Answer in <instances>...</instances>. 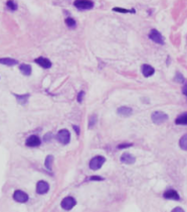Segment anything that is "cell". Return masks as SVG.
Listing matches in <instances>:
<instances>
[{
  "label": "cell",
  "mask_w": 187,
  "mask_h": 212,
  "mask_svg": "<svg viewBox=\"0 0 187 212\" xmlns=\"http://www.w3.org/2000/svg\"><path fill=\"white\" fill-rule=\"evenodd\" d=\"M105 162H106V159H105L104 157H102V156L95 157L90 162V165H89L90 166V169H91V170L97 171V170H99L100 168L103 167Z\"/></svg>",
  "instance_id": "1"
},
{
  "label": "cell",
  "mask_w": 187,
  "mask_h": 212,
  "mask_svg": "<svg viewBox=\"0 0 187 212\" xmlns=\"http://www.w3.org/2000/svg\"><path fill=\"white\" fill-rule=\"evenodd\" d=\"M57 142H60L61 144H68L70 142V133L68 129H61L56 134Z\"/></svg>",
  "instance_id": "2"
},
{
  "label": "cell",
  "mask_w": 187,
  "mask_h": 212,
  "mask_svg": "<svg viewBox=\"0 0 187 212\" xmlns=\"http://www.w3.org/2000/svg\"><path fill=\"white\" fill-rule=\"evenodd\" d=\"M74 5L81 10H89L94 7V2L92 0H75Z\"/></svg>",
  "instance_id": "3"
},
{
  "label": "cell",
  "mask_w": 187,
  "mask_h": 212,
  "mask_svg": "<svg viewBox=\"0 0 187 212\" xmlns=\"http://www.w3.org/2000/svg\"><path fill=\"white\" fill-rule=\"evenodd\" d=\"M151 118H152V121L155 124H161L168 119V115L162 111H155L152 113Z\"/></svg>",
  "instance_id": "4"
},
{
  "label": "cell",
  "mask_w": 187,
  "mask_h": 212,
  "mask_svg": "<svg viewBox=\"0 0 187 212\" xmlns=\"http://www.w3.org/2000/svg\"><path fill=\"white\" fill-rule=\"evenodd\" d=\"M149 38L154 42H156V44H159V45L164 44V38H163L162 35L157 30H151L150 31Z\"/></svg>",
  "instance_id": "5"
},
{
  "label": "cell",
  "mask_w": 187,
  "mask_h": 212,
  "mask_svg": "<svg viewBox=\"0 0 187 212\" xmlns=\"http://www.w3.org/2000/svg\"><path fill=\"white\" fill-rule=\"evenodd\" d=\"M75 204H76V201L74 197H65V198L61 201V207L66 211L73 209L75 206Z\"/></svg>",
  "instance_id": "6"
},
{
  "label": "cell",
  "mask_w": 187,
  "mask_h": 212,
  "mask_svg": "<svg viewBox=\"0 0 187 212\" xmlns=\"http://www.w3.org/2000/svg\"><path fill=\"white\" fill-rule=\"evenodd\" d=\"M13 199L19 203H25L28 201V195L21 190H16L13 194Z\"/></svg>",
  "instance_id": "7"
},
{
  "label": "cell",
  "mask_w": 187,
  "mask_h": 212,
  "mask_svg": "<svg viewBox=\"0 0 187 212\" xmlns=\"http://www.w3.org/2000/svg\"><path fill=\"white\" fill-rule=\"evenodd\" d=\"M49 183L45 182V181H39L36 184L37 194L44 195V194L46 193V192H49Z\"/></svg>",
  "instance_id": "8"
},
{
  "label": "cell",
  "mask_w": 187,
  "mask_h": 212,
  "mask_svg": "<svg viewBox=\"0 0 187 212\" xmlns=\"http://www.w3.org/2000/svg\"><path fill=\"white\" fill-rule=\"evenodd\" d=\"M41 143V141L40 138L38 137L37 136H30L29 137H27L26 142H25V144L27 147H30V148H35V147H38L40 146Z\"/></svg>",
  "instance_id": "9"
},
{
  "label": "cell",
  "mask_w": 187,
  "mask_h": 212,
  "mask_svg": "<svg viewBox=\"0 0 187 212\" xmlns=\"http://www.w3.org/2000/svg\"><path fill=\"white\" fill-rule=\"evenodd\" d=\"M164 198L165 199H169V200H179L180 199V196L178 194V192L176 190H173V189H170V190H167L165 193H164Z\"/></svg>",
  "instance_id": "10"
},
{
  "label": "cell",
  "mask_w": 187,
  "mask_h": 212,
  "mask_svg": "<svg viewBox=\"0 0 187 212\" xmlns=\"http://www.w3.org/2000/svg\"><path fill=\"white\" fill-rule=\"evenodd\" d=\"M34 62L36 63L37 65H39L40 67H42V68H44V69H49L51 67V65H52L51 62L49 59H45V58H44V57L37 58V59L34 60Z\"/></svg>",
  "instance_id": "11"
},
{
  "label": "cell",
  "mask_w": 187,
  "mask_h": 212,
  "mask_svg": "<svg viewBox=\"0 0 187 212\" xmlns=\"http://www.w3.org/2000/svg\"><path fill=\"white\" fill-rule=\"evenodd\" d=\"M117 113L123 117H129L132 115L133 110H132V108L128 107V106H122V107H119L117 109Z\"/></svg>",
  "instance_id": "12"
},
{
  "label": "cell",
  "mask_w": 187,
  "mask_h": 212,
  "mask_svg": "<svg viewBox=\"0 0 187 212\" xmlns=\"http://www.w3.org/2000/svg\"><path fill=\"white\" fill-rule=\"evenodd\" d=\"M141 71H142L143 76H144V77H146V78H148V77L152 76L153 74L155 73V69L153 68L152 66L148 65V64H144V65L142 66V68H141Z\"/></svg>",
  "instance_id": "13"
},
{
  "label": "cell",
  "mask_w": 187,
  "mask_h": 212,
  "mask_svg": "<svg viewBox=\"0 0 187 212\" xmlns=\"http://www.w3.org/2000/svg\"><path fill=\"white\" fill-rule=\"evenodd\" d=\"M120 160H121V163H123V164H126V165H132V164L135 163L136 159L134 158L131 153H123Z\"/></svg>",
  "instance_id": "14"
},
{
  "label": "cell",
  "mask_w": 187,
  "mask_h": 212,
  "mask_svg": "<svg viewBox=\"0 0 187 212\" xmlns=\"http://www.w3.org/2000/svg\"><path fill=\"white\" fill-rule=\"evenodd\" d=\"M0 64L6 66H15L18 64V61L11 59V58H2V59H0Z\"/></svg>",
  "instance_id": "15"
},
{
  "label": "cell",
  "mask_w": 187,
  "mask_h": 212,
  "mask_svg": "<svg viewBox=\"0 0 187 212\" xmlns=\"http://www.w3.org/2000/svg\"><path fill=\"white\" fill-rule=\"evenodd\" d=\"M175 123L177 125H187V112L180 114L179 116L175 119Z\"/></svg>",
  "instance_id": "16"
},
{
  "label": "cell",
  "mask_w": 187,
  "mask_h": 212,
  "mask_svg": "<svg viewBox=\"0 0 187 212\" xmlns=\"http://www.w3.org/2000/svg\"><path fill=\"white\" fill-rule=\"evenodd\" d=\"M19 70L21 71V73L25 76H29L31 74V66L30 65H27V64H21L19 66Z\"/></svg>",
  "instance_id": "17"
},
{
  "label": "cell",
  "mask_w": 187,
  "mask_h": 212,
  "mask_svg": "<svg viewBox=\"0 0 187 212\" xmlns=\"http://www.w3.org/2000/svg\"><path fill=\"white\" fill-rule=\"evenodd\" d=\"M14 96L16 97V100L19 104L21 105H24L27 103V100H28V97H29V95L28 94H24V95H17V94H14Z\"/></svg>",
  "instance_id": "18"
},
{
  "label": "cell",
  "mask_w": 187,
  "mask_h": 212,
  "mask_svg": "<svg viewBox=\"0 0 187 212\" xmlns=\"http://www.w3.org/2000/svg\"><path fill=\"white\" fill-rule=\"evenodd\" d=\"M179 146H180V148L183 151H186L187 152V133L184 134L183 137L180 138L179 141Z\"/></svg>",
  "instance_id": "19"
},
{
  "label": "cell",
  "mask_w": 187,
  "mask_h": 212,
  "mask_svg": "<svg viewBox=\"0 0 187 212\" xmlns=\"http://www.w3.org/2000/svg\"><path fill=\"white\" fill-rule=\"evenodd\" d=\"M113 11L115 12H120V13H135V9H126V8H122V7H114Z\"/></svg>",
  "instance_id": "20"
},
{
  "label": "cell",
  "mask_w": 187,
  "mask_h": 212,
  "mask_svg": "<svg viewBox=\"0 0 187 212\" xmlns=\"http://www.w3.org/2000/svg\"><path fill=\"white\" fill-rule=\"evenodd\" d=\"M52 163H54V157H52L51 155L47 156V157H46V159H45L44 165H45V168H46L49 171H51V166H52Z\"/></svg>",
  "instance_id": "21"
},
{
  "label": "cell",
  "mask_w": 187,
  "mask_h": 212,
  "mask_svg": "<svg viewBox=\"0 0 187 212\" xmlns=\"http://www.w3.org/2000/svg\"><path fill=\"white\" fill-rule=\"evenodd\" d=\"M65 22L66 26L70 27V28H75V27L76 26V22H75V20L74 18H71V17L65 18Z\"/></svg>",
  "instance_id": "22"
},
{
  "label": "cell",
  "mask_w": 187,
  "mask_h": 212,
  "mask_svg": "<svg viewBox=\"0 0 187 212\" xmlns=\"http://www.w3.org/2000/svg\"><path fill=\"white\" fill-rule=\"evenodd\" d=\"M6 6L8 9H10V10H16L17 9V4L16 2H14L13 0H8L6 3Z\"/></svg>",
  "instance_id": "23"
},
{
  "label": "cell",
  "mask_w": 187,
  "mask_h": 212,
  "mask_svg": "<svg viewBox=\"0 0 187 212\" xmlns=\"http://www.w3.org/2000/svg\"><path fill=\"white\" fill-rule=\"evenodd\" d=\"M96 121H97V115H92V116L90 117V123H89V127L91 128L93 126V125L96 124Z\"/></svg>",
  "instance_id": "24"
},
{
  "label": "cell",
  "mask_w": 187,
  "mask_h": 212,
  "mask_svg": "<svg viewBox=\"0 0 187 212\" xmlns=\"http://www.w3.org/2000/svg\"><path fill=\"white\" fill-rule=\"evenodd\" d=\"M174 80H175L176 82H178V83H182V82H184V78H183V76H182L180 73H177V74H176Z\"/></svg>",
  "instance_id": "25"
},
{
  "label": "cell",
  "mask_w": 187,
  "mask_h": 212,
  "mask_svg": "<svg viewBox=\"0 0 187 212\" xmlns=\"http://www.w3.org/2000/svg\"><path fill=\"white\" fill-rule=\"evenodd\" d=\"M84 95H85V92H84V91H81V92L78 94V97H76V100H78V102H79V103H81V102H83Z\"/></svg>",
  "instance_id": "26"
},
{
  "label": "cell",
  "mask_w": 187,
  "mask_h": 212,
  "mask_svg": "<svg viewBox=\"0 0 187 212\" xmlns=\"http://www.w3.org/2000/svg\"><path fill=\"white\" fill-rule=\"evenodd\" d=\"M132 146H133V143H122V144H119L118 148L119 150H122V148H130Z\"/></svg>",
  "instance_id": "27"
},
{
  "label": "cell",
  "mask_w": 187,
  "mask_h": 212,
  "mask_svg": "<svg viewBox=\"0 0 187 212\" xmlns=\"http://www.w3.org/2000/svg\"><path fill=\"white\" fill-rule=\"evenodd\" d=\"M89 180L90 181H103L104 178L100 177V176H92V177H90Z\"/></svg>",
  "instance_id": "28"
},
{
  "label": "cell",
  "mask_w": 187,
  "mask_h": 212,
  "mask_svg": "<svg viewBox=\"0 0 187 212\" xmlns=\"http://www.w3.org/2000/svg\"><path fill=\"white\" fill-rule=\"evenodd\" d=\"M172 211H173V212H183L184 210L182 209L181 207H175V208L172 210Z\"/></svg>",
  "instance_id": "29"
},
{
  "label": "cell",
  "mask_w": 187,
  "mask_h": 212,
  "mask_svg": "<svg viewBox=\"0 0 187 212\" xmlns=\"http://www.w3.org/2000/svg\"><path fill=\"white\" fill-rule=\"evenodd\" d=\"M182 92H183V94H184V95H186V96H187V83L183 86V89H182Z\"/></svg>",
  "instance_id": "30"
},
{
  "label": "cell",
  "mask_w": 187,
  "mask_h": 212,
  "mask_svg": "<svg viewBox=\"0 0 187 212\" xmlns=\"http://www.w3.org/2000/svg\"><path fill=\"white\" fill-rule=\"evenodd\" d=\"M74 128H75V131L76 132V134H80V127L79 126H76V125H74Z\"/></svg>",
  "instance_id": "31"
}]
</instances>
